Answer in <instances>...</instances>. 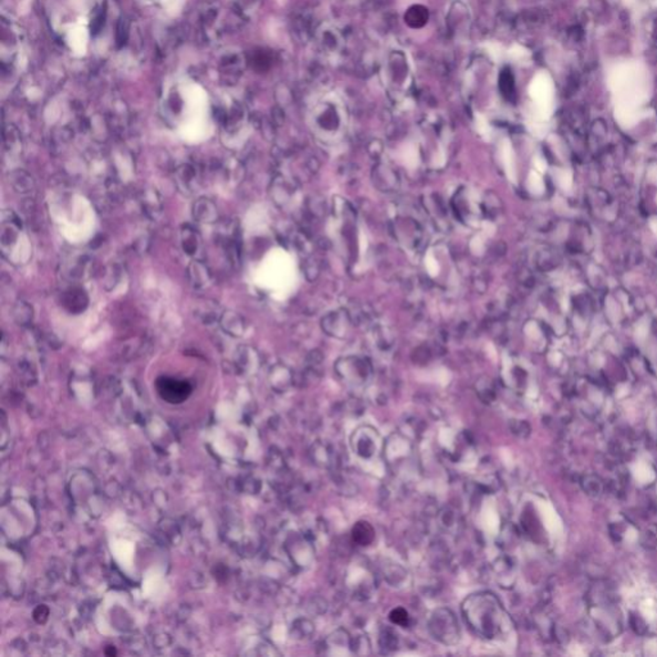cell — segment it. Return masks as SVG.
Instances as JSON below:
<instances>
[{"instance_id":"cell-3","label":"cell","mask_w":657,"mask_h":657,"mask_svg":"<svg viewBox=\"0 0 657 657\" xmlns=\"http://www.w3.org/2000/svg\"><path fill=\"white\" fill-rule=\"evenodd\" d=\"M383 447L380 435L374 428L361 427L353 433L352 448L361 458L376 457L381 452Z\"/></svg>"},{"instance_id":"cell-17","label":"cell","mask_w":657,"mask_h":657,"mask_svg":"<svg viewBox=\"0 0 657 657\" xmlns=\"http://www.w3.org/2000/svg\"><path fill=\"white\" fill-rule=\"evenodd\" d=\"M48 616H49V610L48 607H45L44 605L39 606L38 609L35 610V612H33V619H35L39 624L45 623L46 619H48Z\"/></svg>"},{"instance_id":"cell-14","label":"cell","mask_w":657,"mask_h":657,"mask_svg":"<svg viewBox=\"0 0 657 657\" xmlns=\"http://www.w3.org/2000/svg\"><path fill=\"white\" fill-rule=\"evenodd\" d=\"M389 619L393 624L399 625V627H407L410 623V616H409V612L406 611L402 607H397L394 609L393 611L389 614Z\"/></svg>"},{"instance_id":"cell-7","label":"cell","mask_w":657,"mask_h":657,"mask_svg":"<svg viewBox=\"0 0 657 657\" xmlns=\"http://www.w3.org/2000/svg\"><path fill=\"white\" fill-rule=\"evenodd\" d=\"M220 323L223 331L227 332L228 335H233V336H241V334L245 330L243 318L238 313L230 312V311H227V312H225L221 316Z\"/></svg>"},{"instance_id":"cell-13","label":"cell","mask_w":657,"mask_h":657,"mask_svg":"<svg viewBox=\"0 0 657 657\" xmlns=\"http://www.w3.org/2000/svg\"><path fill=\"white\" fill-rule=\"evenodd\" d=\"M183 245L186 253L193 254L198 249V236L193 230H185L183 238Z\"/></svg>"},{"instance_id":"cell-5","label":"cell","mask_w":657,"mask_h":657,"mask_svg":"<svg viewBox=\"0 0 657 657\" xmlns=\"http://www.w3.org/2000/svg\"><path fill=\"white\" fill-rule=\"evenodd\" d=\"M193 215H194V219L198 220L199 222H215L219 217V212H217V207L211 199H207V198H201L197 201V203H194L193 207Z\"/></svg>"},{"instance_id":"cell-1","label":"cell","mask_w":657,"mask_h":657,"mask_svg":"<svg viewBox=\"0 0 657 657\" xmlns=\"http://www.w3.org/2000/svg\"><path fill=\"white\" fill-rule=\"evenodd\" d=\"M462 614L467 624L485 640H497L510 630V617L497 597L489 592L467 597L462 603Z\"/></svg>"},{"instance_id":"cell-11","label":"cell","mask_w":657,"mask_h":657,"mask_svg":"<svg viewBox=\"0 0 657 657\" xmlns=\"http://www.w3.org/2000/svg\"><path fill=\"white\" fill-rule=\"evenodd\" d=\"M10 181H12V185L14 186V189H17V191H20V193H27L33 186L32 177L28 176L26 172H23V171H18V172L13 173L12 180Z\"/></svg>"},{"instance_id":"cell-2","label":"cell","mask_w":657,"mask_h":657,"mask_svg":"<svg viewBox=\"0 0 657 657\" xmlns=\"http://www.w3.org/2000/svg\"><path fill=\"white\" fill-rule=\"evenodd\" d=\"M428 629L438 642L447 646L456 645L461 637L456 615L446 607H440L433 612L428 622Z\"/></svg>"},{"instance_id":"cell-16","label":"cell","mask_w":657,"mask_h":657,"mask_svg":"<svg viewBox=\"0 0 657 657\" xmlns=\"http://www.w3.org/2000/svg\"><path fill=\"white\" fill-rule=\"evenodd\" d=\"M381 646L386 650H393L397 646V634H394L392 630H384L381 634Z\"/></svg>"},{"instance_id":"cell-4","label":"cell","mask_w":657,"mask_h":657,"mask_svg":"<svg viewBox=\"0 0 657 657\" xmlns=\"http://www.w3.org/2000/svg\"><path fill=\"white\" fill-rule=\"evenodd\" d=\"M157 389L161 397L170 403H181L191 393L190 384L170 378H161L157 381Z\"/></svg>"},{"instance_id":"cell-9","label":"cell","mask_w":657,"mask_h":657,"mask_svg":"<svg viewBox=\"0 0 657 657\" xmlns=\"http://www.w3.org/2000/svg\"><path fill=\"white\" fill-rule=\"evenodd\" d=\"M64 305L66 307L68 308L71 312H80V311H84L85 307L87 305V298L86 294L82 289H71L69 292H67L66 297H64Z\"/></svg>"},{"instance_id":"cell-15","label":"cell","mask_w":657,"mask_h":657,"mask_svg":"<svg viewBox=\"0 0 657 657\" xmlns=\"http://www.w3.org/2000/svg\"><path fill=\"white\" fill-rule=\"evenodd\" d=\"M293 629H294V632H297V637L295 638H308L311 634H312L313 630H315L313 629L312 623L303 619L295 622L294 628H293Z\"/></svg>"},{"instance_id":"cell-8","label":"cell","mask_w":657,"mask_h":657,"mask_svg":"<svg viewBox=\"0 0 657 657\" xmlns=\"http://www.w3.org/2000/svg\"><path fill=\"white\" fill-rule=\"evenodd\" d=\"M352 538L360 546H368L375 539V529L367 521H358L352 529Z\"/></svg>"},{"instance_id":"cell-10","label":"cell","mask_w":657,"mask_h":657,"mask_svg":"<svg viewBox=\"0 0 657 657\" xmlns=\"http://www.w3.org/2000/svg\"><path fill=\"white\" fill-rule=\"evenodd\" d=\"M189 276L196 287H203L208 281V270L201 262H193L189 267Z\"/></svg>"},{"instance_id":"cell-6","label":"cell","mask_w":657,"mask_h":657,"mask_svg":"<svg viewBox=\"0 0 657 657\" xmlns=\"http://www.w3.org/2000/svg\"><path fill=\"white\" fill-rule=\"evenodd\" d=\"M325 645L326 648L331 650L330 655H339L338 650H342L343 653H345V650L352 651V640H350L349 634L343 629H338L336 632L330 634L328 640L325 641Z\"/></svg>"},{"instance_id":"cell-12","label":"cell","mask_w":657,"mask_h":657,"mask_svg":"<svg viewBox=\"0 0 657 657\" xmlns=\"http://www.w3.org/2000/svg\"><path fill=\"white\" fill-rule=\"evenodd\" d=\"M30 310H32V308L28 305H26L25 302H18L15 305L14 310H13V315H14L15 321L20 325H26V324L30 323V320L32 318V312H27Z\"/></svg>"}]
</instances>
